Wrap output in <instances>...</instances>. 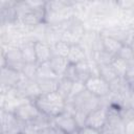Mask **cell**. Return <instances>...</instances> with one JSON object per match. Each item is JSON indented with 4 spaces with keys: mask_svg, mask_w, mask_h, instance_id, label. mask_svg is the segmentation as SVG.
<instances>
[{
    "mask_svg": "<svg viewBox=\"0 0 134 134\" xmlns=\"http://www.w3.org/2000/svg\"><path fill=\"white\" fill-rule=\"evenodd\" d=\"M39 88L42 93H50L55 92L58 90L59 85V79L58 77H51V79H37L36 80Z\"/></svg>",
    "mask_w": 134,
    "mask_h": 134,
    "instance_id": "e0dca14e",
    "label": "cell"
},
{
    "mask_svg": "<svg viewBox=\"0 0 134 134\" xmlns=\"http://www.w3.org/2000/svg\"><path fill=\"white\" fill-rule=\"evenodd\" d=\"M133 114H134V108H133Z\"/></svg>",
    "mask_w": 134,
    "mask_h": 134,
    "instance_id": "d6a6232c",
    "label": "cell"
},
{
    "mask_svg": "<svg viewBox=\"0 0 134 134\" xmlns=\"http://www.w3.org/2000/svg\"><path fill=\"white\" fill-rule=\"evenodd\" d=\"M51 77H58L54 72L52 71L49 63H42L38 64V69H37V79H51ZM59 79V77H58Z\"/></svg>",
    "mask_w": 134,
    "mask_h": 134,
    "instance_id": "603a6c76",
    "label": "cell"
},
{
    "mask_svg": "<svg viewBox=\"0 0 134 134\" xmlns=\"http://www.w3.org/2000/svg\"><path fill=\"white\" fill-rule=\"evenodd\" d=\"M129 45H130V47H131V49H132V51H133V54H134V39L131 41V43H130Z\"/></svg>",
    "mask_w": 134,
    "mask_h": 134,
    "instance_id": "f546056e",
    "label": "cell"
},
{
    "mask_svg": "<svg viewBox=\"0 0 134 134\" xmlns=\"http://www.w3.org/2000/svg\"><path fill=\"white\" fill-rule=\"evenodd\" d=\"M102 40H103V49L114 57H116L118 54L120 48L124 45L120 41H118L112 37H108V36L102 35Z\"/></svg>",
    "mask_w": 134,
    "mask_h": 134,
    "instance_id": "9a60e30c",
    "label": "cell"
},
{
    "mask_svg": "<svg viewBox=\"0 0 134 134\" xmlns=\"http://www.w3.org/2000/svg\"><path fill=\"white\" fill-rule=\"evenodd\" d=\"M85 88L98 98H103L110 93V84L99 75H92L85 82Z\"/></svg>",
    "mask_w": 134,
    "mask_h": 134,
    "instance_id": "ba28073f",
    "label": "cell"
},
{
    "mask_svg": "<svg viewBox=\"0 0 134 134\" xmlns=\"http://www.w3.org/2000/svg\"><path fill=\"white\" fill-rule=\"evenodd\" d=\"M63 77H66L72 82H76L77 81V75H76V69H75V65L74 64H70L69 67L67 68L65 74Z\"/></svg>",
    "mask_w": 134,
    "mask_h": 134,
    "instance_id": "484cf974",
    "label": "cell"
},
{
    "mask_svg": "<svg viewBox=\"0 0 134 134\" xmlns=\"http://www.w3.org/2000/svg\"><path fill=\"white\" fill-rule=\"evenodd\" d=\"M97 69H98V75L103 77L105 81H107L109 84L118 77L111 64L97 65Z\"/></svg>",
    "mask_w": 134,
    "mask_h": 134,
    "instance_id": "ac0fdd59",
    "label": "cell"
},
{
    "mask_svg": "<svg viewBox=\"0 0 134 134\" xmlns=\"http://www.w3.org/2000/svg\"><path fill=\"white\" fill-rule=\"evenodd\" d=\"M111 65L114 68V70H115V72H116L118 77H125V75L127 73V70H128V68L130 66V64L127 61L120 59L117 55L114 57V59L111 62Z\"/></svg>",
    "mask_w": 134,
    "mask_h": 134,
    "instance_id": "44dd1931",
    "label": "cell"
},
{
    "mask_svg": "<svg viewBox=\"0 0 134 134\" xmlns=\"http://www.w3.org/2000/svg\"><path fill=\"white\" fill-rule=\"evenodd\" d=\"M37 69H38V63H30V64H25L21 74L27 79L30 80H36L37 77Z\"/></svg>",
    "mask_w": 134,
    "mask_h": 134,
    "instance_id": "d4e9b609",
    "label": "cell"
},
{
    "mask_svg": "<svg viewBox=\"0 0 134 134\" xmlns=\"http://www.w3.org/2000/svg\"><path fill=\"white\" fill-rule=\"evenodd\" d=\"M39 134H66V133L63 132L62 130H60L59 128H57L55 126L51 125L50 127H48V128L42 130Z\"/></svg>",
    "mask_w": 134,
    "mask_h": 134,
    "instance_id": "4316f807",
    "label": "cell"
},
{
    "mask_svg": "<svg viewBox=\"0 0 134 134\" xmlns=\"http://www.w3.org/2000/svg\"><path fill=\"white\" fill-rule=\"evenodd\" d=\"M35 52L38 64L49 62L53 55L51 45L45 41H35Z\"/></svg>",
    "mask_w": 134,
    "mask_h": 134,
    "instance_id": "8fae6325",
    "label": "cell"
},
{
    "mask_svg": "<svg viewBox=\"0 0 134 134\" xmlns=\"http://www.w3.org/2000/svg\"><path fill=\"white\" fill-rule=\"evenodd\" d=\"M125 134H134V118L126 122Z\"/></svg>",
    "mask_w": 134,
    "mask_h": 134,
    "instance_id": "f1b7e54d",
    "label": "cell"
},
{
    "mask_svg": "<svg viewBox=\"0 0 134 134\" xmlns=\"http://www.w3.org/2000/svg\"><path fill=\"white\" fill-rule=\"evenodd\" d=\"M1 134H21L26 130V124L13 112L1 109Z\"/></svg>",
    "mask_w": 134,
    "mask_h": 134,
    "instance_id": "3957f363",
    "label": "cell"
},
{
    "mask_svg": "<svg viewBox=\"0 0 134 134\" xmlns=\"http://www.w3.org/2000/svg\"><path fill=\"white\" fill-rule=\"evenodd\" d=\"M48 63H49V65L51 67L52 71L54 72V74L59 79L64 76L67 68L70 65V63H69L67 58L60 57V55H54V54L51 57V59H50V61Z\"/></svg>",
    "mask_w": 134,
    "mask_h": 134,
    "instance_id": "7c38bea8",
    "label": "cell"
},
{
    "mask_svg": "<svg viewBox=\"0 0 134 134\" xmlns=\"http://www.w3.org/2000/svg\"><path fill=\"white\" fill-rule=\"evenodd\" d=\"M67 59L70 64L75 65V64H79V63L87 60L88 54L81 44H71Z\"/></svg>",
    "mask_w": 134,
    "mask_h": 134,
    "instance_id": "5bb4252c",
    "label": "cell"
},
{
    "mask_svg": "<svg viewBox=\"0 0 134 134\" xmlns=\"http://www.w3.org/2000/svg\"><path fill=\"white\" fill-rule=\"evenodd\" d=\"M21 134H39V133H36V132H32V131H24V132H22Z\"/></svg>",
    "mask_w": 134,
    "mask_h": 134,
    "instance_id": "4dcf8cb0",
    "label": "cell"
},
{
    "mask_svg": "<svg viewBox=\"0 0 134 134\" xmlns=\"http://www.w3.org/2000/svg\"><path fill=\"white\" fill-rule=\"evenodd\" d=\"M75 69H76L77 81H80V82L85 83L90 76H92L91 63H90L89 59H87L79 64H75Z\"/></svg>",
    "mask_w": 134,
    "mask_h": 134,
    "instance_id": "2e32d148",
    "label": "cell"
},
{
    "mask_svg": "<svg viewBox=\"0 0 134 134\" xmlns=\"http://www.w3.org/2000/svg\"><path fill=\"white\" fill-rule=\"evenodd\" d=\"M88 59L92 60L96 65H103V64H111L112 60L114 59V55L108 53L106 50L103 49L92 52Z\"/></svg>",
    "mask_w": 134,
    "mask_h": 134,
    "instance_id": "d6986e66",
    "label": "cell"
},
{
    "mask_svg": "<svg viewBox=\"0 0 134 134\" xmlns=\"http://www.w3.org/2000/svg\"><path fill=\"white\" fill-rule=\"evenodd\" d=\"M99 134H110V133H109L108 131H106L105 129H103V130H100V131H99Z\"/></svg>",
    "mask_w": 134,
    "mask_h": 134,
    "instance_id": "1f68e13d",
    "label": "cell"
},
{
    "mask_svg": "<svg viewBox=\"0 0 134 134\" xmlns=\"http://www.w3.org/2000/svg\"><path fill=\"white\" fill-rule=\"evenodd\" d=\"M52 125L65 132L66 134H77L80 129L74 118V115L67 111H64L63 113L52 118Z\"/></svg>",
    "mask_w": 134,
    "mask_h": 134,
    "instance_id": "52a82bcc",
    "label": "cell"
},
{
    "mask_svg": "<svg viewBox=\"0 0 134 134\" xmlns=\"http://www.w3.org/2000/svg\"><path fill=\"white\" fill-rule=\"evenodd\" d=\"M72 85H73L72 81H70L66 77H61V79H59V85H58L57 92L61 96H63L65 99H68L70 94H71Z\"/></svg>",
    "mask_w": 134,
    "mask_h": 134,
    "instance_id": "ffe728a7",
    "label": "cell"
},
{
    "mask_svg": "<svg viewBox=\"0 0 134 134\" xmlns=\"http://www.w3.org/2000/svg\"><path fill=\"white\" fill-rule=\"evenodd\" d=\"M73 107H74V118L79 125V127H84L86 122L87 116L98 106H100V99L90 93L88 90H83L73 98H70Z\"/></svg>",
    "mask_w": 134,
    "mask_h": 134,
    "instance_id": "6da1fadb",
    "label": "cell"
},
{
    "mask_svg": "<svg viewBox=\"0 0 134 134\" xmlns=\"http://www.w3.org/2000/svg\"><path fill=\"white\" fill-rule=\"evenodd\" d=\"M34 102L40 112L49 116L50 118H54L59 114L63 113L66 107V99L57 91L50 93H42Z\"/></svg>",
    "mask_w": 134,
    "mask_h": 134,
    "instance_id": "7a4b0ae2",
    "label": "cell"
},
{
    "mask_svg": "<svg viewBox=\"0 0 134 134\" xmlns=\"http://www.w3.org/2000/svg\"><path fill=\"white\" fill-rule=\"evenodd\" d=\"M19 48L21 50L22 57L26 64L37 63V58H36V52H35V41L27 39L19 46Z\"/></svg>",
    "mask_w": 134,
    "mask_h": 134,
    "instance_id": "4fadbf2b",
    "label": "cell"
},
{
    "mask_svg": "<svg viewBox=\"0 0 134 134\" xmlns=\"http://www.w3.org/2000/svg\"><path fill=\"white\" fill-rule=\"evenodd\" d=\"M107 118H108V107L100 105L87 116L85 126H89L91 128L100 131L105 127L107 122Z\"/></svg>",
    "mask_w": 134,
    "mask_h": 134,
    "instance_id": "30bf717a",
    "label": "cell"
},
{
    "mask_svg": "<svg viewBox=\"0 0 134 134\" xmlns=\"http://www.w3.org/2000/svg\"><path fill=\"white\" fill-rule=\"evenodd\" d=\"M77 134H99V131L94 128H91L89 126H84L79 129Z\"/></svg>",
    "mask_w": 134,
    "mask_h": 134,
    "instance_id": "83f0119b",
    "label": "cell"
},
{
    "mask_svg": "<svg viewBox=\"0 0 134 134\" xmlns=\"http://www.w3.org/2000/svg\"><path fill=\"white\" fill-rule=\"evenodd\" d=\"M1 68L9 67L19 72H22L26 64L19 47H9L6 50L1 49Z\"/></svg>",
    "mask_w": 134,
    "mask_h": 134,
    "instance_id": "277c9868",
    "label": "cell"
},
{
    "mask_svg": "<svg viewBox=\"0 0 134 134\" xmlns=\"http://www.w3.org/2000/svg\"><path fill=\"white\" fill-rule=\"evenodd\" d=\"M22 77L21 72L12 69L9 67L1 68L0 84H1V93H6L12 89H15L19 84Z\"/></svg>",
    "mask_w": 134,
    "mask_h": 134,
    "instance_id": "9c48e42d",
    "label": "cell"
},
{
    "mask_svg": "<svg viewBox=\"0 0 134 134\" xmlns=\"http://www.w3.org/2000/svg\"><path fill=\"white\" fill-rule=\"evenodd\" d=\"M70 46H71V44H69L68 42L60 40L55 44H53L51 47H52V52H53L54 55H60V57L67 58L68 53H69V50H70Z\"/></svg>",
    "mask_w": 134,
    "mask_h": 134,
    "instance_id": "7402d4cb",
    "label": "cell"
},
{
    "mask_svg": "<svg viewBox=\"0 0 134 134\" xmlns=\"http://www.w3.org/2000/svg\"><path fill=\"white\" fill-rule=\"evenodd\" d=\"M14 114L23 122L28 124L32 121L35 118H37L41 114V112L34 100L25 99L15 109Z\"/></svg>",
    "mask_w": 134,
    "mask_h": 134,
    "instance_id": "8992f818",
    "label": "cell"
},
{
    "mask_svg": "<svg viewBox=\"0 0 134 134\" xmlns=\"http://www.w3.org/2000/svg\"><path fill=\"white\" fill-rule=\"evenodd\" d=\"M117 57H119L120 59L127 61L129 64H132L134 63V54H133V51L130 47V45H127V44H124L122 47L120 48Z\"/></svg>",
    "mask_w": 134,
    "mask_h": 134,
    "instance_id": "cb8c5ba5",
    "label": "cell"
},
{
    "mask_svg": "<svg viewBox=\"0 0 134 134\" xmlns=\"http://www.w3.org/2000/svg\"><path fill=\"white\" fill-rule=\"evenodd\" d=\"M16 94L22 98V99H29L35 100L37 97H39L42 92L39 88V85L36 80H30L22 75L19 84L14 89Z\"/></svg>",
    "mask_w": 134,
    "mask_h": 134,
    "instance_id": "5b68a950",
    "label": "cell"
}]
</instances>
